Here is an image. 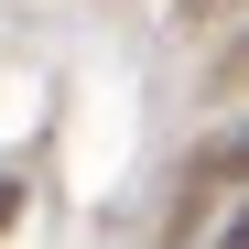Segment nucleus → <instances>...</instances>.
Listing matches in <instances>:
<instances>
[{"mask_svg":"<svg viewBox=\"0 0 249 249\" xmlns=\"http://www.w3.org/2000/svg\"><path fill=\"white\" fill-rule=\"evenodd\" d=\"M11 206H22V184H11V174H0V228H11Z\"/></svg>","mask_w":249,"mask_h":249,"instance_id":"f257e3e1","label":"nucleus"}]
</instances>
